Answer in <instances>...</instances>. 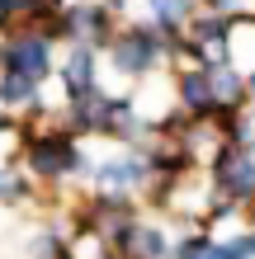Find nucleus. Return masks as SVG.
<instances>
[{
	"label": "nucleus",
	"instance_id": "nucleus-1",
	"mask_svg": "<svg viewBox=\"0 0 255 259\" xmlns=\"http://www.w3.org/2000/svg\"><path fill=\"white\" fill-rule=\"evenodd\" d=\"M104 52H109V62H114L118 75H132V80H137V75L166 66L175 57V38L166 33V28H156V24H123Z\"/></svg>",
	"mask_w": 255,
	"mask_h": 259
},
{
	"label": "nucleus",
	"instance_id": "nucleus-2",
	"mask_svg": "<svg viewBox=\"0 0 255 259\" xmlns=\"http://www.w3.org/2000/svg\"><path fill=\"white\" fill-rule=\"evenodd\" d=\"M24 165H28V175L48 179V184H62V179L90 170V160H85V151L76 146V132H71V127L28 132L24 137Z\"/></svg>",
	"mask_w": 255,
	"mask_h": 259
},
{
	"label": "nucleus",
	"instance_id": "nucleus-3",
	"mask_svg": "<svg viewBox=\"0 0 255 259\" xmlns=\"http://www.w3.org/2000/svg\"><path fill=\"white\" fill-rule=\"evenodd\" d=\"M213 193L227 203H250L255 198V156L241 142H222L213 156Z\"/></svg>",
	"mask_w": 255,
	"mask_h": 259
},
{
	"label": "nucleus",
	"instance_id": "nucleus-4",
	"mask_svg": "<svg viewBox=\"0 0 255 259\" xmlns=\"http://www.w3.org/2000/svg\"><path fill=\"white\" fill-rule=\"evenodd\" d=\"M0 71H24V75H33V80H48L57 71L52 38L33 33V28H10V33L0 38Z\"/></svg>",
	"mask_w": 255,
	"mask_h": 259
},
{
	"label": "nucleus",
	"instance_id": "nucleus-5",
	"mask_svg": "<svg viewBox=\"0 0 255 259\" xmlns=\"http://www.w3.org/2000/svg\"><path fill=\"white\" fill-rule=\"evenodd\" d=\"M114 14L104 0H71V5L62 10V28H66V42H85V48H95L104 52L114 42L118 33V24H114Z\"/></svg>",
	"mask_w": 255,
	"mask_h": 259
},
{
	"label": "nucleus",
	"instance_id": "nucleus-6",
	"mask_svg": "<svg viewBox=\"0 0 255 259\" xmlns=\"http://www.w3.org/2000/svg\"><path fill=\"white\" fill-rule=\"evenodd\" d=\"M142 179H152V156L147 151H123V156H109L104 165H95L99 193H132Z\"/></svg>",
	"mask_w": 255,
	"mask_h": 259
},
{
	"label": "nucleus",
	"instance_id": "nucleus-7",
	"mask_svg": "<svg viewBox=\"0 0 255 259\" xmlns=\"http://www.w3.org/2000/svg\"><path fill=\"white\" fill-rule=\"evenodd\" d=\"M175 104H179V109H189L194 118H208V113L217 109L208 66H179V75H175Z\"/></svg>",
	"mask_w": 255,
	"mask_h": 259
},
{
	"label": "nucleus",
	"instance_id": "nucleus-8",
	"mask_svg": "<svg viewBox=\"0 0 255 259\" xmlns=\"http://www.w3.org/2000/svg\"><path fill=\"white\" fill-rule=\"evenodd\" d=\"M95 48H85V42H71V52H66V62L57 66V80H62L66 90V99H76L85 95V90H95L99 85V66H95Z\"/></svg>",
	"mask_w": 255,
	"mask_h": 259
},
{
	"label": "nucleus",
	"instance_id": "nucleus-9",
	"mask_svg": "<svg viewBox=\"0 0 255 259\" xmlns=\"http://www.w3.org/2000/svg\"><path fill=\"white\" fill-rule=\"evenodd\" d=\"M208 80H213V99H217V109H246L250 85H246V71H241V66L217 62V66H208Z\"/></svg>",
	"mask_w": 255,
	"mask_h": 259
},
{
	"label": "nucleus",
	"instance_id": "nucleus-10",
	"mask_svg": "<svg viewBox=\"0 0 255 259\" xmlns=\"http://www.w3.org/2000/svg\"><path fill=\"white\" fill-rule=\"evenodd\" d=\"M43 99V80H33V75L24 71H0V104L5 109H33V104Z\"/></svg>",
	"mask_w": 255,
	"mask_h": 259
},
{
	"label": "nucleus",
	"instance_id": "nucleus-11",
	"mask_svg": "<svg viewBox=\"0 0 255 259\" xmlns=\"http://www.w3.org/2000/svg\"><path fill=\"white\" fill-rule=\"evenodd\" d=\"M147 10H152L156 28H166L170 38H179V33H185V24L203 10V0H147Z\"/></svg>",
	"mask_w": 255,
	"mask_h": 259
},
{
	"label": "nucleus",
	"instance_id": "nucleus-12",
	"mask_svg": "<svg viewBox=\"0 0 255 259\" xmlns=\"http://www.w3.org/2000/svg\"><path fill=\"white\" fill-rule=\"evenodd\" d=\"M24 193H28V179L10 165H0V203H19Z\"/></svg>",
	"mask_w": 255,
	"mask_h": 259
},
{
	"label": "nucleus",
	"instance_id": "nucleus-13",
	"mask_svg": "<svg viewBox=\"0 0 255 259\" xmlns=\"http://www.w3.org/2000/svg\"><path fill=\"white\" fill-rule=\"evenodd\" d=\"M203 10H213V14H227V19H236V14H241L246 5H241V0H203Z\"/></svg>",
	"mask_w": 255,
	"mask_h": 259
},
{
	"label": "nucleus",
	"instance_id": "nucleus-14",
	"mask_svg": "<svg viewBox=\"0 0 255 259\" xmlns=\"http://www.w3.org/2000/svg\"><path fill=\"white\" fill-rule=\"evenodd\" d=\"M10 24H14V19L5 14V5H0V33H10Z\"/></svg>",
	"mask_w": 255,
	"mask_h": 259
},
{
	"label": "nucleus",
	"instance_id": "nucleus-15",
	"mask_svg": "<svg viewBox=\"0 0 255 259\" xmlns=\"http://www.w3.org/2000/svg\"><path fill=\"white\" fill-rule=\"evenodd\" d=\"M246 85H250V95H255V71H246Z\"/></svg>",
	"mask_w": 255,
	"mask_h": 259
},
{
	"label": "nucleus",
	"instance_id": "nucleus-16",
	"mask_svg": "<svg viewBox=\"0 0 255 259\" xmlns=\"http://www.w3.org/2000/svg\"><path fill=\"white\" fill-rule=\"evenodd\" d=\"M0 132H10V123H5V118H0Z\"/></svg>",
	"mask_w": 255,
	"mask_h": 259
},
{
	"label": "nucleus",
	"instance_id": "nucleus-17",
	"mask_svg": "<svg viewBox=\"0 0 255 259\" xmlns=\"http://www.w3.org/2000/svg\"><path fill=\"white\" fill-rule=\"evenodd\" d=\"M250 207H255V198H250Z\"/></svg>",
	"mask_w": 255,
	"mask_h": 259
}]
</instances>
